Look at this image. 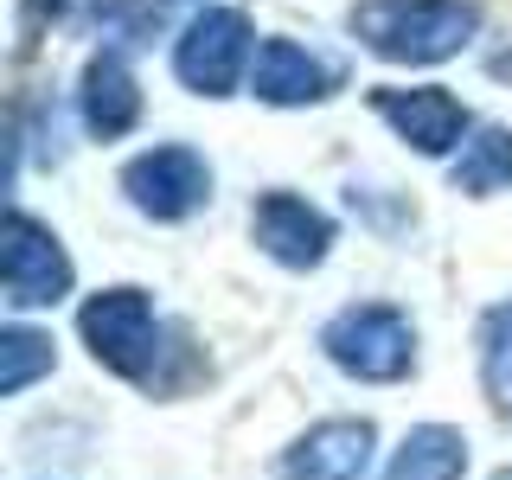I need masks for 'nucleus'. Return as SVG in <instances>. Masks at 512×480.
<instances>
[{
    "label": "nucleus",
    "mask_w": 512,
    "mask_h": 480,
    "mask_svg": "<svg viewBox=\"0 0 512 480\" xmlns=\"http://www.w3.org/2000/svg\"><path fill=\"white\" fill-rule=\"evenodd\" d=\"M71 7V0H20V20H13V32H20V45H32L45 26L58 20V13Z\"/></svg>",
    "instance_id": "obj_15"
},
{
    "label": "nucleus",
    "mask_w": 512,
    "mask_h": 480,
    "mask_svg": "<svg viewBox=\"0 0 512 480\" xmlns=\"http://www.w3.org/2000/svg\"><path fill=\"white\" fill-rule=\"evenodd\" d=\"M320 352L359 384H397L416 372V327L391 301H352L320 327Z\"/></svg>",
    "instance_id": "obj_3"
},
{
    "label": "nucleus",
    "mask_w": 512,
    "mask_h": 480,
    "mask_svg": "<svg viewBox=\"0 0 512 480\" xmlns=\"http://www.w3.org/2000/svg\"><path fill=\"white\" fill-rule=\"evenodd\" d=\"M250 237L282 269H320L333 250V218L320 205H308L301 192H263L250 205Z\"/></svg>",
    "instance_id": "obj_7"
},
{
    "label": "nucleus",
    "mask_w": 512,
    "mask_h": 480,
    "mask_svg": "<svg viewBox=\"0 0 512 480\" xmlns=\"http://www.w3.org/2000/svg\"><path fill=\"white\" fill-rule=\"evenodd\" d=\"M0 282H7V308H58L71 295V256H64L58 231L39 224L26 205L7 212V237H0Z\"/></svg>",
    "instance_id": "obj_6"
},
{
    "label": "nucleus",
    "mask_w": 512,
    "mask_h": 480,
    "mask_svg": "<svg viewBox=\"0 0 512 480\" xmlns=\"http://www.w3.org/2000/svg\"><path fill=\"white\" fill-rule=\"evenodd\" d=\"M468 474V436L448 423H423L410 429L404 442H397L391 468H384V480H461Z\"/></svg>",
    "instance_id": "obj_12"
},
{
    "label": "nucleus",
    "mask_w": 512,
    "mask_h": 480,
    "mask_svg": "<svg viewBox=\"0 0 512 480\" xmlns=\"http://www.w3.org/2000/svg\"><path fill=\"white\" fill-rule=\"evenodd\" d=\"M512 359V308H493L487 314V372H500Z\"/></svg>",
    "instance_id": "obj_16"
},
{
    "label": "nucleus",
    "mask_w": 512,
    "mask_h": 480,
    "mask_svg": "<svg viewBox=\"0 0 512 480\" xmlns=\"http://www.w3.org/2000/svg\"><path fill=\"white\" fill-rule=\"evenodd\" d=\"M346 26L384 64H442L480 32V7L474 0H359Z\"/></svg>",
    "instance_id": "obj_1"
},
{
    "label": "nucleus",
    "mask_w": 512,
    "mask_h": 480,
    "mask_svg": "<svg viewBox=\"0 0 512 480\" xmlns=\"http://www.w3.org/2000/svg\"><path fill=\"white\" fill-rule=\"evenodd\" d=\"M77 333H84L90 359L128 384H167V320L154 314L148 288H103L77 308Z\"/></svg>",
    "instance_id": "obj_2"
},
{
    "label": "nucleus",
    "mask_w": 512,
    "mask_h": 480,
    "mask_svg": "<svg viewBox=\"0 0 512 480\" xmlns=\"http://www.w3.org/2000/svg\"><path fill=\"white\" fill-rule=\"evenodd\" d=\"M372 448H378V429L365 416H327V423H314L308 436L282 448L276 474L282 480H365L372 474Z\"/></svg>",
    "instance_id": "obj_8"
},
{
    "label": "nucleus",
    "mask_w": 512,
    "mask_h": 480,
    "mask_svg": "<svg viewBox=\"0 0 512 480\" xmlns=\"http://www.w3.org/2000/svg\"><path fill=\"white\" fill-rule=\"evenodd\" d=\"M39 372H52V340L32 327H7L0 333V391L20 397Z\"/></svg>",
    "instance_id": "obj_14"
},
{
    "label": "nucleus",
    "mask_w": 512,
    "mask_h": 480,
    "mask_svg": "<svg viewBox=\"0 0 512 480\" xmlns=\"http://www.w3.org/2000/svg\"><path fill=\"white\" fill-rule=\"evenodd\" d=\"M333 90V71L320 64L308 45L295 39H263L256 45V64H250V96L269 109H308Z\"/></svg>",
    "instance_id": "obj_10"
},
{
    "label": "nucleus",
    "mask_w": 512,
    "mask_h": 480,
    "mask_svg": "<svg viewBox=\"0 0 512 480\" xmlns=\"http://www.w3.org/2000/svg\"><path fill=\"white\" fill-rule=\"evenodd\" d=\"M250 64V13L244 7H205L173 39V77L192 96H231Z\"/></svg>",
    "instance_id": "obj_4"
},
{
    "label": "nucleus",
    "mask_w": 512,
    "mask_h": 480,
    "mask_svg": "<svg viewBox=\"0 0 512 480\" xmlns=\"http://www.w3.org/2000/svg\"><path fill=\"white\" fill-rule=\"evenodd\" d=\"M77 109H84V128L103 141L128 135L141 122V90H135V71H128L122 52H96L84 64V84H77Z\"/></svg>",
    "instance_id": "obj_11"
},
{
    "label": "nucleus",
    "mask_w": 512,
    "mask_h": 480,
    "mask_svg": "<svg viewBox=\"0 0 512 480\" xmlns=\"http://www.w3.org/2000/svg\"><path fill=\"white\" fill-rule=\"evenodd\" d=\"M493 480H512V468H500V474H493Z\"/></svg>",
    "instance_id": "obj_17"
},
{
    "label": "nucleus",
    "mask_w": 512,
    "mask_h": 480,
    "mask_svg": "<svg viewBox=\"0 0 512 480\" xmlns=\"http://www.w3.org/2000/svg\"><path fill=\"white\" fill-rule=\"evenodd\" d=\"M448 180H455V192H468V199L506 192L512 186V128H474L468 148H461L455 167H448Z\"/></svg>",
    "instance_id": "obj_13"
},
{
    "label": "nucleus",
    "mask_w": 512,
    "mask_h": 480,
    "mask_svg": "<svg viewBox=\"0 0 512 480\" xmlns=\"http://www.w3.org/2000/svg\"><path fill=\"white\" fill-rule=\"evenodd\" d=\"M122 192L141 218L154 224H180L192 218L205 199H212V167H205L199 148H180V141H160V148L135 154L122 167Z\"/></svg>",
    "instance_id": "obj_5"
},
{
    "label": "nucleus",
    "mask_w": 512,
    "mask_h": 480,
    "mask_svg": "<svg viewBox=\"0 0 512 480\" xmlns=\"http://www.w3.org/2000/svg\"><path fill=\"white\" fill-rule=\"evenodd\" d=\"M372 109L384 122L397 128V141H410L416 154L442 160L455 148H468V109H461V96H448L442 84H410V90H372Z\"/></svg>",
    "instance_id": "obj_9"
}]
</instances>
